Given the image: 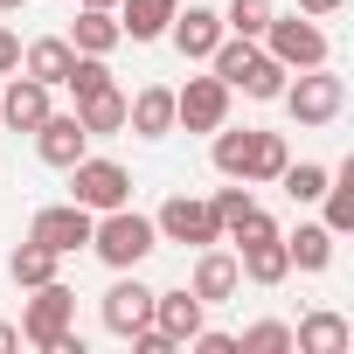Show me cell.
<instances>
[{"instance_id":"cell-1","label":"cell","mask_w":354,"mask_h":354,"mask_svg":"<svg viewBox=\"0 0 354 354\" xmlns=\"http://www.w3.org/2000/svg\"><path fill=\"white\" fill-rule=\"evenodd\" d=\"M209 160H216V174H223V181L257 188V181H278L292 153H285V139H278V132H230V125H216Z\"/></svg>"},{"instance_id":"cell-2","label":"cell","mask_w":354,"mask_h":354,"mask_svg":"<svg viewBox=\"0 0 354 354\" xmlns=\"http://www.w3.org/2000/svg\"><path fill=\"white\" fill-rule=\"evenodd\" d=\"M91 250H97L111 271H139V264L160 250V230H153V216H139V209L125 202V209H104V216L91 223Z\"/></svg>"},{"instance_id":"cell-3","label":"cell","mask_w":354,"mask_h":354,"mask_svg":"<svg viewBox=\"0 0 354 354\" xmlns=\"http://www.w3.org/2000/svg\"><path fill=\"white\" fill-rule=\"evenodd\" d=\"M278 104L292 111V125H333V118L347 111V84H340L326 63H313V70H292V77H285Z\"/></svg>"},{"instance_id":"cell-4","label":"cell","mask_w":354,"mask_h":354,"mask_svg":"<svg viewBox=\"0 0 354 354\" xmlns=\"http://www.w3.org/2000/svg\"><path fill=\"white\" fill-rule=\"evenodd\" d=\"M70 174V202L77 209H91V216H104V209H125L132 202V174L118 167V160H104V153H84L77 167H63Z\"/></svg>"},{"instance_id":"cell-5","label":"cell","mask_w":354,"mask_h":354,"mask_svg":"<svg viewBox=\"0 0 354 354\" xmlns=\"http://www.w3.org/2000/svg\"><path fill=\"white\" fill-rule=\"evenodd\" d=\"M257 42H264L285 70H313V63H326V56H333L326 28H319L313 15H299V8H292V15H271V28H264Z\"/></svg>"},{"instance_id":"cell-6","label":"cell","mask_w":354,"mask_h":354,"mask_svg":"<svg viewBox=\"0 0 354 354\" xmlns=\"http://www.w3.org/2000/svg\"><path fill=\"white\" fill-rule=\"evenodd\" d=\"M77 326V292L63 285V278H49V285H35V299L21 306V340L28 347H42V354H56V340Z\"/></svg>"},{"instance_id":"cell-7","label":"cell","mask_w":354,"mask_h":354,"mask_svg":"<svg viewBox=\"0 0 354 354\" xmlns=\"http://www.w3.org/2000/svg\"><path fill=\"white\" fill-rule=\"evenodd\" d=\"M153 230H160V243H223V223H216V209L202 202V195H167L160 202V216H153Z\"/></svg>"},{"instance_id":"cell-8","label":"cell","mask_w":354,"mask_h":354,"mask_svg":"<svg viewBox=\"0 0 354 354\" xmlns=\"http://www.w3.org/2000/svg\"><path fill=\"white\" fill-rule=\"evenodd\" d=\"M230 84L223 77H188L181 91H174V125H188V132H216L230 125Z\"/></svg>"},{"instance_id":"cell-9","label":"cell","mask_w":354,"mask_h":354,"mask_svg":"<svg viewBox=\"0 0 354 354\" xmlns=\"http://www.w3.org/2000/svg\"><path fill=\"white\" fill-rule=\"evenodd\" d=\"M91 209H77V202H49V209H35V223H28V236L42 243V250H56V257H77V250H91Z\"/></svg>"},{"instance_id":"cell-10","label":"cell","mask_w":354,"mask_h":354,"mask_svg":"<svg viewBox=\"0 0 354 354\" xmlns=\"http://www.w3.org/2000/svg\"><path fill=\"white\" fill-rule=\"evenodd\" d=\"M104 333H118V340H132L146 319H153V285H139V271H118V285L104 292Z\"/></svg>"},{"instance_id":"cell-11","label":"cell","mask_w":354,"mask_h":354,"mask_svg":"<svg viewBox=\"0 0 354 354\" xmlns=\"http://www.w3.org/2000/svg\"><path fill=\"white\" fill-rule=\"evenodd\" d=\"M223 35H230V28H223L216 8H174V21H167V42L181 49L188 63H209V49H216Z\"/></svg>"},{"instance_id":"cell-12","label":"cell","mask_w":354,"mask_h":354,"mask_svg":"<svg viewBox=\"0 0 354 354\" xmlns=\"http://www.w3.org/2000/svg\"><path fill=\"white\" fill-rule=\"evenodd\" d=\"M35 153H42V167H77L91 153V132L77 125V111H49L35 125Z\"/></svg>"},{"instance_id":"cell-13","label":"cell","mask_w":354,"mask_h":354,"mask_svg":"<svg viewBox=\"0 0 354 354\" xmlns=\"http://www.w3.org/2000/svg\"><path fill=\"white\" fill-rule=\"evenodd\" d=\"M236 285H243V271H236V250H216V243H202V250H195V278H188V292H195L202 306H223V299H236Z\"/></svg>"},{"instance_id":"cell-14","label":"cell","mask_w":354,"mask_h":354,"mask_svg":"<svg viewBox=\"0 0 354 354\" xmlns=\"http://www.w3.org/2000/svg\"><path fill=\"white\" fill-rule=\"evenodd\" d=\"M202 313H209V306H202V299H195L188 285H174V292H153V326H160V333H167L174 347H188V340H195V333L209 326Z\"/></svg>"},{"instance_id":"cell-15","label":"cell","mask_w":354,"mask_h":354,"mask_svg":"<svg viewBox=\"0 0 354 354\" xmlns=\"http://www.w3.org/2000/svg\"><path fill=\"white\" fill-rule=\"evenodd\" d=\"M49 111H56L49 84H35V77H8V84H0V125H8V132H35Z\"/></svg>"},{"instance_id":"cell-16","label":"cell","mask_w":354,"mask_h":354,"mask_svg":"<svg viewBox=\"0 0 354 354\" xmlns=\"http://www.w3.org/2000/svg\"><path fill=\"white\" fill-rule=\"evenodd\" d=\"M236 271H243V285H285L292 278V257H285V230L278 236H250V243H236Z\"/></svg>"},{"instance_id":"cell-17","label":"cell","mask_w":354,"mask_h":354,"mask_svg":"<svg viewBox=\"0 0 354 354\" xmlns=\"http://www.w3.org/2000/svg\"><path fill=\"white\" fill-rule=\"evenodd\" d=\"M125 132H139V139H167V132H174V84H146V91H132V97H125Z\"/></svg>"},{"instance_id":"cell-18","label":"cell","mask_w":354,"mask_h":354,"mask_svg":"<svg viewBox=\"0 0 354 354\" xmlns=\"http://www.w3.org/2000/svg\"><path fill=\"white\" fill-rule=\"evenodd\" d=\"M347 340H354V326H347V313H333V306H319V313H306V319L292 326V347H299V354H347Z\"/></svg>"},{"instance_id":"cell-19","label":"cell","mask_w":354,"mask_h":354,"mask_svg":"<svg viewBox=\"0 0 354 354\" xmlns=\"http://www.w3.org/2000/svg\"><path fill=\"white\" fill-rule=\"evenodd\" d=\"M21 70H28L35 84L63 91V84H70V70H77V49H70V35H42V42H28V49H21Z\"/></svg>"},{"instance_id":"cell-20","label":"cell","mask_w":354,"mask_h":354,"mask_svg":"<svg viewBox=\"0 0 354 354\" xmlns=\"http://www.w3.org/2000/svg\"><path fill=\"white\" fill-rule=\"evenodd\" d=\"M174 8H181V0H118V35L125 42H160L167 35V21H174Z\"/></svg>"},{"instance_id":"cell-21","label":"cell","mask_w":354,"mask_h":354,"mask_svg":"<svg viewBox=\"0 0 354 354\" xmlns=\"http://www.w3.org/2000/svg\"><path fill=\"white\" fill-rule=\"evenodd\" d=\"M285 77H292V70H285V63H278V56H271V49L257 42V49H250V63H243V70L230 77V91H243V97H257V104H278Z\"/></svg>"},{"instance_id":"cell-22","label":"cell","mask_w":354,"mask_h":354,"mask_svg":"<svg viewBox=\"0 0 354 354\" xmlns=\"http://www.w3.org/2000/svg\"><path fill=\"white\" fill-rule=\"evenodd\" d=\"M77 125H84L91 139H111V132H125V91H118V84H97V91H84V97H77Z\"/></svg>"},{"instance_id":"cell-23","label":"cell","mask_w":354,"mask_h":354,"mask_svg":"<svg viewBox=\"0 0 354 354\" xmlns=\"http://www.w3.org/2000/svg\"><path fill=\"white\" fill-rule=\"evenodd\" d=\"M125 35H118V15L111 8H77V21H70V49L77 56H111Z\"/></svg>"},{"instance_id":"cell-24","label":"cell","mask_w":354,"mask_h":354,"mask_svg":"<svg viewBox=\"0 0 354 354\" xmlns=\"http://www.w3.org/2000/svg\"><path fill=\"white\" fill-rule=\"evenodd\" d=\"M333 243H340V236H333L326 223H299V230L285 236V257H292V271H306V278H313V271H326V264H333Z\"/></svg>"},{"instance_id":"cell-25","label":"cell","mask_w":354,"mask_h":354,"mask_svg":"<svg viewBox=\"0 0 354 354\" xmlns=\"http://www.w3.org/2000/svg\"><path fill=\"white\" fill-rule=\"evenodd\" d=\"M319 202H326L319 223H326L333 236H347V230H354V160H340V167L326 174V195H319Z\"/></svg>"},{"instance_id":"cell-26","label":"cell","mask_w":354,"mask_h":354,"mask_svg":"<svg viewBox=\"0 0 354 354\" xmlns=\"http://www.w3.org/2000/svg\"><path fill=\"white\" fill-rule=\"evenodd\" d=\"M56 264H63V257H56V250H42V243L28 236V243L8 257V278H15L21 292H35V285H49V278H56Z\"/></svg>"},{"instance_id":"cell-27","label":"cell","mask_w":354,"mask_h":354,"mask_svg":"<svg viewBox=\"0 0 354 354\" xmlns=\"http://www.w3.org/2000/svg\"><path fill=\"white\" fill-rule=\"evenodd\" d=\"M326 174L333 167H319V160H285V174H278V188L299 202V209H313L319 195H326Z\"/></svg>"},{"instance_id":"cell-28","label":"cell","mask_w":354,"mask_h":354,"mask_svg":"<svg viewBox=\"0 0 354 354\" xmlns=\"http://www.w3.org/2000/svg\"><path fill=\"white\" fill-rule=\"evenodd\" d=\"M236 354H292V326L285 319H257L236 333Z\"/></svg>"},{"instance_id":"cell-29","label":"cell","mask_w":354,"mask_h":354,"mask_svg":"<svg viewBox=\"0 0 354 354\" xmlns=\"http://www.w3.org/2000/svg\"><path fill=\"white\" fill-rule=\"evenodd\" d=\"M271 15H278L271 0H230V8H223V28H230V35H250V42H257V35L271 28Z\"/></svg>"},{"instance_id":"cell-30","label":"cell","mask_w":354,"mask_h":354,"mask_svg":"<svg viewBox=\"0 0 354 354\" xmlns=\"http://www.w3.org/2000/svg\"><path fill=\"white\" fill-rule=\"evenodd\" d=\"M209 209H216V223H223V236H230L243 216H257V195H250L243 181H230V188H216V195H209Z\"/></svg>"},{"instance_id":"cell-31","label":"cell","mask_w":354,"mask_h":354,"mask_svg":"<svg viewBox=\"0 0 354 354\" xmlns=\"http://www.w3.org/2000/svg\"><path fill=\"white\" fill-rule=\"evenodd\" d=\"M97 84H111V63H104V56H77V70H70V84H63V91H70V97H84V91H97Z\"/></svg>"},{"instance_id":"cell-32","label":"cell","mask_w":354,"mask_h":354,"mask_svg":"<svg viewBox=\"0 0 354 354\" xmlns=\"http://www.w3.org/2000/svg\"><path fill=\"white\" fill-rule=\"evenodd\" d=\"M188 347H195V354H236V333H209V326H202Z\"/></svg>"},{"instance_id":"cell-33","label":"cell","mask_w":354,"mask_h":354,"mask_svg":"<svg viewBox=\"0 0 354 354\" xmlns=\"http://www.w3.org/2000/svg\"><path fill=\"white\" fill-rule=\"evenodd\" d=\"M8 70H21V35L0 28V77H8Z\"/></svg>"},{"instance_id":"cell-34","label":"cell","mask_w":354,"mask_h":354,"mask_svg":"<svg viewBox=\"0 0 354 354\" xmlns=\"http://www.w3.org/2000/svg\"><path fill=\"white\" fill-rule=\"evenodd\" d=\"M347 0H299V15H313V21H326V15H340Z\"/></svg>"},{"instance_id":"cell-35","label":"cell","mask_w":354,"mask_h":354,"mask_svg":"<svg viewBox=\"0 0 354 354\" xmlns=\"http://www.w3.org/2000/svg\"><path fill=\"white\" fill-rule=\"evenodd\" d=\"M21 347V326H8V319H0V354H15Z\"/></svg>"},{"instance_id":"cell-36","label":"cell","mask_w":354,"mask_h":354,"mask_svg":"<svg viewBox=\"0 0 354 354\" xmlns=\"http://www.w3.org/2000/svg\"><path fill=\"white\" fill-rule=\"evenodd\" d=\"M21 8H28V0H0V15H21Z\"/></svg>"},{"instance_id":"cell-37","label":"cell","mask_w":354,"mask_h":354,"mask_svg":"<svg viewBox=\"0 0 354 354\" xmlns=\"http://www.w3.org/2000/svg\"><path fill=\"white\" fill-rule=\"evenodd\" d=\"M77 8H118V0H77Z\"/></svg>"}]
</instances>
